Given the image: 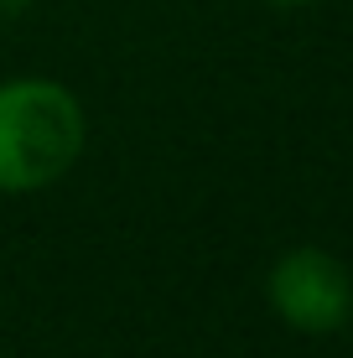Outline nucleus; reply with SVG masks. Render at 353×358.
Here are the masks:
<instances>
[{
    "label": "nucleus",
    "mask_w": 353,
    "mask_h": 358,
    "mask_svg": "<svg viewBox=\"0 0 353 358\" xmlns=\"http://www.w3.org/2000/svg\"><path fill=\"white\" fill-rule=\"evenodd\" d=\"M31 6H36V0H0V21H16V16H27Z\"/></svg>",
    "instance_id": "nucleus-3"
},
{
    "label": "nucleus",
    "mask_w": 353,
    "mask_h": 358,
    "mask_svg": "<svg viewBox=\"0 0 353 358\" xmlns=\"http://www.w3.org/2000/svg\"><path fill=\"white\" fill-rule=\"evenodd\" d=\"M265 301L291 332L333 338L353 322V270L322 244H296L271 265Z\"/></svg>",
    "instance_id": "nucleus-2"
},
{
    "label": "nucleus",
    "mask_w": 353,
    "mask_h": 358,
    "mask_svg": "<svg viewBox=\"0 0 353 358\" xmlns=\"http://www.w3.org/2000/svg\"><path fill=\"white\" fill-rule=\"evenodd\" d=\"M260 6H286V10H296V6H317V0H260Z\"/></svg>",
    "instance_id": "nucleus-4"
},
{
    "label": "nucleus",
    "mask_w": 353,
    "mask_h": 358,
    "mask_svg": "<svg viewBox=\"0 0 353 358\" xmlns=\"http://www.w3.org/2000/svg\"><path fill=\"white\" fill-rule=\"evenodd\" d=\"M89 145V115L63 78L21 73L0 78V192H47L78 166Z\"/></svg>",
    "instance_id": "nucleus-1"
}]
</instances>
